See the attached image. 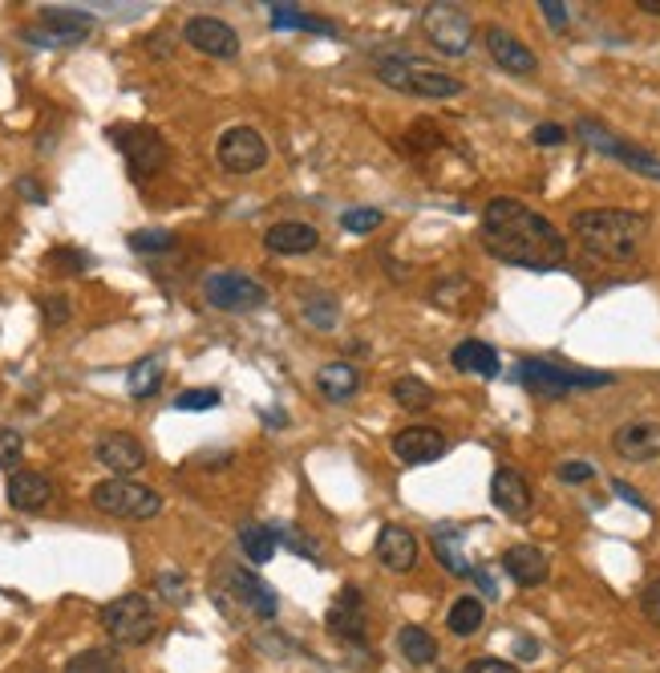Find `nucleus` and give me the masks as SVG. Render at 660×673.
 <instances>
[{"instance_id": "nucleus-46", "label": "nucleus", "mask_w": 660, "mask_h": 673, "mask_svg": "<svg viewBox=\"0 0 660 673\" xmlns=\"http://www.w3.org/2000/svg\"><path fill=\"white\" fill-rule=\"evenodd\" d=\"M640 608H645V617L660 629V580H648V584H645V593H640Z\"/></svg>"}, {"instance_id": "nucleus-29", "label": "nucleus", "mask_w": 660, "mask_h": 673, "mask_svg": "<svg viewBox=\"0 0 660 673\" xmlns=\"http://www.w3.org/2000/svg\"><path fill=\"white\" fill-rule=\"evenodd\" d=\"M482 620H487V605L478 596H458L446 613V625L454 637H475L482 629Z\"/></svg>"}, {"instance_id": "nucleus-38", "label": "nucleus", "mask_w": 660, "mask_h": 673, "mask_svg": "<svg viewBox=\"0 0 660 673\" xmlns=\"http://www.w3.org/2000/svg\"><path fill=\"white\" fill-rule=\"evenodd\" d=\"M130 248H134V252H143V256H159V252H171V248H174V236H171V231H162V228L134 231Z\"/></svg>"}, {"instance_id": "nucleus-45", "label": "nucleus", "mask_w": 660, "mask_h": 673, "mask_svg": "<svg viewBox=\"0 0 660 673\" xmlns=\"http://www.w3.org/2000/svg\"><path fill=\"white\" fill-rule=\"evenodd\" d=\"M531 142H535V147H559V142H568V130L555 126V122H543V126L531 130Z\"/></svg>"}, {"instance_id": "nucleus-8", "label": "nucleus", "mask_w": 660, "mask_h": 673, "mask_svg": "<svg viewBox=\"0 0 660 673\" xmlns=\"http://www.w3.org/2000/svg\"><path fill=\"white\" fill-rule=\"evenodd\" d=\"M203 300L219 312H260L268 305V288L243 272H212L203 281Z\"/></svg>"}, {"instance_id": "nucleus-2", "label": "nucleus", "mask_w": 660, "mask_h": 673, "mask_svg": "<svg viewBox=\"0 0 660 673\" xmlns=\"http://www.w3.org/2000/svg\"><path fill=\"white\" fill-rule=\"evenodd\" d=\"M652 219L640 212H621V207H600V212H576L571 216V236L592 252L595 260L628 264L645 248Z\"/></svg>"}, {"instance_id": "nucleus-20", "label": "nucleus", "mask_w": 660, "mask_h": 673, "mask_svg": "<svg viewBox=\"0 0 660 673\" xmlns=\"http://www.w3.org/2000/svg\"><path fill=\"white\" fill-rule=\"evenodd\" d=\"M264 243L268 252H276V256H304V252L320 248V231L312 224H300V219H280V224L268 228Z\"/></svg>"}, {"instance_id": "nucleus-3", "label": "nucleus", "mask_w": 660, "mask_h": 673, "mask_svg": "<svg viewBox=\"0 0 660 673\" xmlns=\"http://www.w3.org/2000/svg\"><path fill=\"white\" fill-rule=\"evenodd\" d=\"M373 73H377L389 90H401V94H413V98H458L463 94V81L450 78V73H442L437 66H430V61L410 57V54L377 57Z\"/></svg>"}, {"instance_id": "nucleus-35", "label": "nucleus", "mask_w": 660, "mask_h": 673, "mask_svg": "<svg viewBox=\"0 0 660 673\" xmlns=\"http://www.w3.org/2000/svg\"><path fill=\"white\" fill-rule=\"evenodd\" d=\"M300 312H304V321H312L317 329H332V324H337V300H332L329 293H308Z\"/></svg>"}, {"instance_id": "nucleus-5", "label": "nucleus", "mask_w": 660, "mask_h": 673, "mask_svg": "<svg viewBox=\"0 0 660 673\" xmlns=\"http://www.w3.org/2000/svg\"><path fill=\"white\" fill-rule=\"evenodd\" d=\"M106 135L114 138V147L122 150V159H126L134 179H155L159 171H167L171 147H167V138H162L155 126H143V122H118V126H110Z\"/></svg>"}, {"instance_id": "nucleus-26", "label": "nucleus", "mask_w": 660, "mask_h": 673, "mask_svg": "<svg viewBox=\"0 0 660 673\" xmlns=\"http://www.w3.org/2000/svg\"><path fill=\"white\" fill-rule=\"evenodd\" d=\"M450 365L463 369V374H478V377H499V353L490 350L487 341H458L454 353H450Z\"/></svg>"}, {"instance_id": "nucleus-10", "label": "nucleus", "mask_w": 660, "mask_h": 673, "mask_svg": "<svg viewBox=\"0 0 660 673\" xmlns=\"http://www.w3.org/2000/svg\"><path fill=\"white\" fill-rule=\"evenodd\" d=\"M580 138L588 142L592 150H600V155H612V159H621L624 167H633L636 175H645V179H657L660 183V159L657 155H648V150L633 147V142H624V138H616L612 130H604L600 122L592 118H580Z\"/></svg>"}, {"instance_id": "nucleus-18", "label": "nucleus", "mask_w": 660, "mask_h": 673, "mask_svg": "<svg viewBox=\"0 0 660 673\" xmlns=\"http://www.w3.org/2000/svg\"><path fill=\"white\" fill-rule=\"evenodd\" d=\"M490 499H494V507H499L507 520H527L531 507H535L531 483L519 471H511V467L494 471V479H490Z\"/></svg>"}, {"instance_id": "nucleus-14", "label": "nucleus", "mask_w": 660, "mask_h": 673, "mask_svg": "<svg viewBox=\"0 0 660 673\" xmlns=\"http://www.w3.org/2000/svg\"><path fill=\"white\" fill-rule=\"evenodd\" d=\"M93 458H98V463H102L114 479H130L134 471H143V467H146L143 443H138L134 434H126V431L102 434V438L93 443Z\"/></svg>"}, {"instance_id": "nucleus-37", "label": "nucleus", "mask_w": 660, "mask_h": 673, "mask_svg": "<svg viewBox=\"0 0 660 673\" xmlns=\"http://www.w3.org/2000/svg\"><path fill=\"white\" fill-rule=\"evenodd\" d=\"M382 212L377 207H349L341 216V228L344 231H353V236H369V231H377L382 228Z\"/></svg>"}, {"instance_id": "nucleus-30", "label": "nucleus", "mask_w": 660, "mask_h": 673, "mask_svg": "<svg viewBox=\"0 0 660 673\" xmlns=\"http://www.w3.org/2000/svg\"><path fill=\"white\" fill-rule=\"evenodd\" d=\"M434 556L446 564V572H454V577H470V564H466V552H463V532H458V527H437Z\"/></svg>"}, {"instance_id": "nucleus-43", "label": "nucleus", "mask_w": 660, "mask_h": 673, "mask_svg": "<svg viewBox=\"0 0 660 673\" xmlns=\"http://www.w3.org/2000/svg\"><path fill=\"white\" fill-rule=\"evenodd\" d=\"M159 593L171 601V605H183L186 601V580L183 572H159Z\"/></svg>"}, {"instance_id": "nucleus-4", "label": "nucleus", "mask_w": 660, "mask_h": 673, "mask_svg": "<svg viewBox=\"0 0 660 673\" xmlns=\"http://www.w3.org/2000/svg\"><path fill=\"white\" fill-rule=\"evenodd\" d=\"M515 377L527 386L531 393L547 398V402H564V398L576 393V390H600V386H612V381H616L612 374H595V369H576V365L539 362V357L519 362Z\"/></svg>"}, {"instance_id": "nucleus-9", "label": "nucleus", "mask_w": 660, "mask_h": 673, "mask_svg": "<svg viewBox=\"0 0 660 673\" xmlns=\"http://www.w3.org/2000/svg\"><path fill=\"white\" fill-rule=\"evenodd\" d=\"M422 28L434 41V49H442L446 57H463L475 45V25L458 4H425Z\"/></svg>"}, {"instance_id": "nucleus-33", "label": "nucleus", "mask_w": 660, "mask_h": 673, "mask_svg": "<svg viewBox=\"0 0 660 673\" xmlns=\"http://www.w3.org/2000/svg\"><path fill=\"white\" fill-rule=\"evenodd\" d=\"M394 402L401 406V410H413V414H418V410H430V406H434V390L425 386L422 377L406 374L394 381Z\"/></svg>"}, {"instance_id": "nucleus-39", "label": "nucleus", "mask_w": 660, "mask_h": 673, "mask_svg": "<svg viewBox=\"0 0 660 673\" xmlns=\"http://www.w3.org/2000/svg\"><path fill=\"white\" fill-rule=\"evenodd\" d=\"M219 402H224L219 390H183L174 398V410H215Z\"/></svg>"}, {"instance_id": "nucleus-21", "label": "nucleus", "mask_w": 660, "mask_h": 673, "mask_svg": "<svg viewBox=\"0 0 660 673\" xmlns=\"http://www.w3.org/2000/svg\"><path fill=\"white\" fill-rule=\"evenodd\" d=\"M502 572L515 580V584H523V589H535V584L547 580L551 560H547V552L535 548V544H515V548L502 552Z\"/></svg>"}, {"instance_id": "nucleus-16", "label": "nucleus", "mask_w": 660, "mask_h": 673, "mask_svg": "<svg viewBox=\"0 0 660 673\" xmlns=\"http://www.w3.org/2000/svg\"><path fill=\"white\" fill-rule=\"evenodd\" d=\"M482 41H487V54L494 57V66H502L507 73L531 78V73L539 69V57L531 54L527 45H523L515 33H507L502 25H490L487 33H482Z\"/></svg>"}, {"instance_id": "nucleus-51", "label": "nucleus", "mask_w": 660, "mask_h": 673, "mask_svg": "<svg viewBox=\"0 0 660 673\" xmlns=\"http://www.w3.org/2000/svg\"><path fill=\"white\" fill-rule=\"evenodd\" d=\"M16 187H21V195H29V199H33V203H45V191H41L37 183H33V179H21Z\"/></svg>"}, {"instance_id": "nucleus-23", "label": "nucleus", "mask_w": 660, "mask_h": 673, "mask_svg": "<svg viewBox=\"0 0 660 673\" xmlns=\"http://www.w3.org/2000/svg\"><path fill=\"white\" fill-rule=\"evenodd\" d=\"M4 495H9V507H13V512H41V507L54 499V483L37 471H13L9 475Z\"/></svg>"}, {"instance_id": "nucleus-27", "label": "nucleus", "mask_w": 660, "mask_h": 673, "mask_svg": "<svg viewBox=\"0 0 660 673\" xmlns=\"http://www.w3.org/2000/svg\"><path fill=\"white\" fill-rule=\"evenodd\" d=\"M239 548H243V556H248L251 564H268V560L276 556V548H280L276 527L243 524V527H239Z\"/></svg>"}, {"instance_id": "nucleus-42", "label": "nucleus", "mask_w": 660, "mask_h": 673, "mask_svg": "<svg viewBox=\"0 0 660 673\" xmlns=\"http://www.w3.org/2000/svg\"><path fill=\"white\" fill-rule=\"evenodd\" d=\"M276 539L284 544V548H292V552H300V556H308V560H317V544H308V539H300L296 536V527H288V524H276Z\"/></svg>"}, {"instance_id": "nucleus-22", "label": "nucleus", "mask_w": 660, "mask_h": 673, "mask_svg": "<svg viewBox=\"0 0 660 673\" xmlns=\"http://www.w3.org/2000/svg\"><path fill=\"white\" fill-rule=\"evenodd\" d=\"M612 446L628 463H652L660 455V422H624Z\"/></svg>"}, {"instance_id": "nucleus-11", "label": "nucleus", "mask_w": 660, "mask_h": 673, "mask_svg": "<svg viewBox=\"0 0 660 673\" xmlns=\"http://www.w3.org/2000/svg\"><path fill=\"white\" fill-rule=\"evenodd\" d=\"M215 159H219V167L231 171V175H251V171H260L268 162V142L260 138V130H251V126H231V130L219 138Z\"/></svg>"}, {"instance_id": "nucleus-44", "label": "nucleus", "mask_w": 660, "mask_h": 673, "mask_svg": "<svg viewBox=\"0 0 660 673\" xmlns=\"http://www.w3.org/2000/svg\"><path fill=\"white\" fill-rule=\"evenodd\" d=\"M559 479L564 483H588V479H595V467L583 458H568V463H559Z\"/></svg>"}, {"instance_id": "nucleus-7", "label": "nucleus", "mask_w": 660, "mask_h": 673, "mask_svg": "<svg viewBox=\"0 0 660 673\" xmlns=\"http://www.w3.org/2000/svg\"><path fill=\"white\" fill-rule=\"evenodd\" d=\"M102 629L114 646H146L159 629V620L143 593H126L102 608Z\"/></svg>"}, {"instance_id": "nucleus-15", "label": "nucleus", "mask_w": 660, "mask_h": 673, "mask_svg": "<svg viewBox=\"0 0 660 673\" xmlns=\"http://www.w3.org/2000/svg\"><path fill=\"white\" fill-rule=\"evenodd\" d=\"M394 455L406 463V467H425V463H437V458L446 455L450 443L446 434L437 431V426H406V431L394 434Z\"/></svg>"}, {"instance_id": "nucleus-40", "label": "nucleus", "mask_w": 660, "mask_h": 673, "mask_svg": "<svg viewBox=\"0 0 660 673\" xmlns=\"http://www.w3.org/2000/svg\"><path fill=\"white\" fill-rule=\"evenodd\" d=\"M45 264L57 272H86L90 256H86V252H73V248H54V252L45 256Z\"/></svg>"}, {"instance_id": "nucleus-36", "label": "nucleus", "mask_w": 660, "mask_h": 673, "mask_svg": "<svg viewBox=\"0 0 660 673\" xmlns=\"http://www.w3.org/2000/svg\"><path fill=\"white\" fill-rule=\"evenodd\" d=\"M406 147H410L413 155L437 150V147H442V130H437V126H434L430 118H418V122L410 126V130H406Z\"/></svg>"}, {"instance_id": "nucleus-41", "label": "nucleus", "mask_w": 660, "mask_h": 673, "mask_svg": "<svg viewBox=\"0 0 660 673\" xmlns=\"http://www.w3.org/2000/svg\"><path fill=\"white\" fill-rule=\"evenodd\" d=\"M21 450H25V438H21V431H9V426H0V471H9L16 458H21Z\"/></svg>"}, {"instance_id": "nucleus-32", "label": "nucleus", "mask_w": 660, "mask_h": 673, "mask_svg": "<svg viewBox=\"0 0 660 673\" xmlns=\"http://www.w3.org/2000/svg\"><path fill=\"white\" fill-rule=\"evenodd\" d=\"M61 673H126L118 649H81L78 658L66 661Z\"/></svg>"}, {"instance_id": "nucleus-19", "label": "nucleus", "mask_w": 660, "mask_h": 673, "mask_svg": "<svg viewBox=\"0 0 660 673\" xmlns=\"http://www.w3.org/2000/svg\"><path fill=\"white\" fill-rule=\"evenodd\" d=\"M373 556L389 572H413V564H418V536H413L410 527L385 524L377 544H373Z\"/></svg>"}, {"instance_id": "nucleus-48", "label": "nucleus", "mask_w": 660, "mask_h": 673, "mask_svg": "<svg viewBox=\"0 0 660 673\" xmlns=\"http://www.w3.org/2000/svg\"><path fill=\"white\" fill-rule=\"evenodd\" d=\"M466 673H519L511 661H499V658H475L466 665Z\"/></svg>"}, {"instance_id": "nucleus-17", "label": "nucleus", "mask_w": 660, "mask_h": 673, "mask_svg": "<svg viewBox=\"0 0 660 673\" xmlns=\"http://www.w3.org/2000/svg\"><path fill=\"white\" fill-rule=\"evenodd\" d=\"M227 584H231V596L248 608L251 617L276 620L280 601H276V593H272V584H264V580L255 577V572H248V568H231V572H227Z\"/></svg>"}, {"instance_id": "nucleus-12", "label": "nucleus", "mask_w": 660, "mask_h": 673, "mask_svg": "<svg viewBox=\"0 0 660 673\" xmlns=\"http://www.w3.org/2000/svg\"><path fill=\"white\" fill-rule=\"evenodd\" d=\"M183 41L191 49H198V54L219 57V61L239 57V33L227 21H219V16H191L183 25Z\"/></svg>"}, {"instance_id": "nucleus-25", "label": "nucleus", "mask_w": 660, "mask_h": 673, "mask_svg": "<svg viewBox=\"0 0 660 673\" xmlns=\"http://www.w3.org/2000/svg\"><path fill=\"white\" fill-rule=\"evenodd\" d=\"M317 390L329 398V402H349L353 393L361 390V374L357 365L349 362H329L317 369Z\"/></svg>"}, {"instance_id": "nucleus-52", "label": "nucleus", "mask_w": 660, "mask_h": 673, "mask_svg": "<svg viewBox=\"0 0 660 673\" xmlns=\"http://www.w3.org/2000/svg\"><path fill=\"white\" fill-rule=\"evenodd\" d=\"M636 9H645V13L660 16V0H636Z\"/></svg>"}, {"instance_id": "nucleus-24", "label": "nucleus", "mask_w": 660, "mask_h": 673, "mask_svg": "<svg viewBox=\"0 0 660 673\" xmlns=\"http://www.w3.org/2000/svg\"><path fill=\"white\" fill-rule=\"evenodd\" d=\"M41 28H45L57 45H81V41L90 37L93 16L78 13V9H45V13H41Z\"/></svg>"}, {"instance_id": "nucleus-1", "label": "nucleus", "mask_w": 660, "mask_h": 673, "mask_svg": "<svg viewBox=\"0 0 660 673\" xmlns=\"http://www.w3.org/2000/svg\"><path fill=\"white\" fill-rule=\"evenodd\" d=\"M478 240L490 256L511 264V269L551 272L568 260V240L559 236L551 219L531 212L527 203L507 199V195L487 203L482 224H478Z\"/></svg>"}, {"instance_id": "nucleus-47", "label": "nucleus", "mask_w": 660, "mask_h": 673, "mask_svg": "<svg viewBox=\"0 0 660 673\" xmlns=\"http://www.w3.org/2000/svg\"><path fill=\"white\" fill-rule=\"evenodd\" d=\"M41 312L49 324H66L69 321V300L66 297H45L41 300Z\"/></svg>"}, {"instance_id": "nucleus-13", "label": "nucleus", "mask_w": 660, "mask_h": 673, "mask_svg": "<svg viewBox=\"0 0 660 673\" xmlns=\"http://www.w3.org/2000/svg\"><path fill=\"white\" fill-rule=\"evenodd\" d=\"M325 625H329V634L337 641H344V646H361L369 637V613H365V601H361L357 589H341L337 593Z\"/></svg>"}, {"instance_id": "nucleus-31", "label": "nucleus", "mask_w": 660, "mask_h": 673, "mask_svg": "<svg viewBox=\"0 0 660 673\" xmlns=\"http://www.w3.org/2000/svg\"><path fill=\"white\" fill-rule=\"evenodd\" d=\"M397 649H401V658L410 661V665H430L437 658V641L425 634L422 625H406L397 634Z\"/></svg>"}, {"instance_id": "nucleus-34", "label": "nucleus", "mask_w": 660, "mask_h": 673, "mask_svg": "<svg viewBox=\"0 0 660 673\" xmlns=\"http://www.w3.org/2000/svg\"><path fill=\"white\" fill-rule=\"evenodd\" d=\"M159 386H162V362L159 357H143V362L130 369V393L143 402V398H150Z\"/></svg>"}, {"instance_id": "nucleus-28", "label": "nucleus", "mask_w": 660, "mask_h": 673, "mask_svg": "<svg viewBox=\"0 0 660 673\" xmlns=\"http://www.w3.org/2000/svg\"><path fill=\"white\" fill-rule=\"evenodd\" d=\"M272 9V28H304V33H325V37H337L341 28L325 21V16H308L300 13V4H268Z\"/></svg>"}, {"instance_id": "nucleus-50", "label": "nucleus", "mask_w": 660, "mask_h": 673, "mask_svg": "<svg viewBox=\"0 0 660 673\" xmlns=\"http://www.w3.org/2000/svg\"><path fill=\"white\" fill-rule=\"evenodd\" d=\"M612 491L624 499V503H633V507H640V512H648V503L640 499V491H633V487L624 483V479H612Z\"/></svg>"}, {"instance_id": "nucleus-6", "label": "nucleus", "mask_w": 660, "mask_h": 673, "mask_svg": "<svg viewBox=\"0 0 660 673\" xmlns=\"http://www.w3.org/2000/svg\"><path fill=\"white\" fill-rule=\"evenodd\" d=\"M90 503L102 515H114V520H134V524H143V520H155V515L162 512V495H159V491H150V487L134 483V479H114V475L93 487Z\"/></svg>"}, {"instance_id": "nucleus-49", "label": "nucleus", "mask_w": 660, "mask_h": 673, "mask_svg": "<svg viewBox=\"0 0 660 673\" xmlns=\"http://www.w3.org/2000/svg\"><path fill=\"white\" fill-rule=\"evenodd\" d=\"M539 9H543V16H547V21H551L555 28L568 25V4H559V0H543Z\"/></svg>"}]
</instances>
